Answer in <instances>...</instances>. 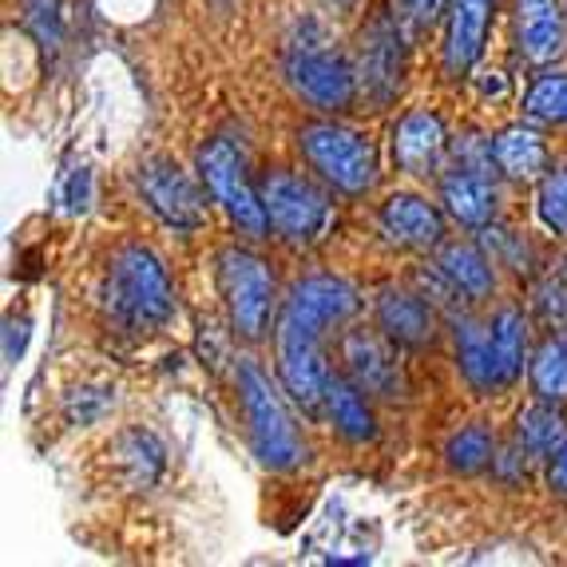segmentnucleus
I'll use <instances>...</instances> for the list:
<instances>
[{
  "label": "nucleus",
  "mask_w": 567,
  "mask_h": 567,
  "mask_svg": "<svg viewBox=\"0 0 567 567\" xmlns=\"http://www.w3.org/2000/svg\"><path fill=\"white\" fill-rule=\"evenodd\" d=\"M492 350H496V373H501V389L516 385L528 361V318L516 306H501L492 313Z\"/></svg>",
  "instance_id": "22"
},
{
  "label": "nucleus",
  "mask_w": 567,
  "mask_h": 567,
  "mask_svg": "<svg viewBox=\"0 0 567 567\" xmlns=\"http://www.w3.org/2000/svg\"><path fill=\"white\" fill-rule=\"evenodd\" d=\"M401 29L405 24L398 17H373V24L365 29L358 80L369 100H378V104L393 100L401 87V68H405V60H401Z\"/></svg>",
  "instance_id": "14"
},
{
  "label": "nucleus",
  "mask_w": 567,
  "mask_h": 567,
  "mask_svg": "<svg viewBox=\"0 0 567 567\" xmlns=\"http://www.w3.org/2000/svg\"><path fill=\"white\" fill-rule=\"evenodd\" d=\"M115 393L107 385H84V389H72L68 393V416L76 421V425H92L100 416L112 409Z\"/></svg>",
  "instance_id": "30"
},
{
  "label": "nucleus",
  "mask_w": 567,
  "mask_h": 567,
  "mask_svg": "<svg viewBox=\"0 0 567 567\" xmlns=\"http://www.w3.org/2000/svg\"><path fill=\"white\" fill-rule=\"evenodd\" d=\"M393 350H398V346H393L385 333L353 330L341 341V358L350 365V378L358 381L365 393H373V398H401V389H405V378H401L398 353Z\"/></svg>",
  "instance_id": "13"
},
{
  "label": "nucleus",
  "mask_w": 567,
  "mask_h": 567,
  "mask_svg": "<svg viewBox=\"0 0 567 567\" xmlns=\"http://www.w3.org/2000/svg\"><path fill=\"white\" fill-rule=\"evenodd\" d=\"M524 115L548 127H564L567 123V72H544L532 80L524 92Z\"/></svg>",
  "instance_id": "26"
},
{
  "label": "nucleus",
  "mask_w": 567,
  "mask_h": 567,
  "mask_svg": "<svg viewBox=\"0 0 567 567\" xmlns=\"http://www.w3.org/2000/svg\"><path fill=\"white\" fill-rule=\"evenodd\" d=\"M235 381H238V405H243L246 416V436H250V449H255L258 464L270 468V473H293L298 464H306L310 449H306L302 433L293 425L282 393L262 373V365L243 358L235 369Z\"/></svg>",
  "instance_id": "2"
},
{
  "label": "nucleus",
  "mask_w": 567,
  "mask_h": 567,
  "mask_svg": "<svg viewBox=\"0 0 567 567\" xmlns=\"http://www.w3.org/2000/svg\"><path fill=\"white\" fill-rule=\"evenodd\" d=\"M504 87H508V80H504L501 72H488V76L481 80V92L484 95H504Z\"/></svg>",
  "instance_id": "35"
},
{
  "label": "nucleus",
  "mask_w": 567,
  "mask_h": 567,
  "mask_svg": "<svg viewBox=\"0 0 567 567\" xmlns=\"http://www.w3.org/2000/svg\"><path fill=\"white\" fill-rule=\"evenodd\" d=\"M215 282L218 298L227 306L230 330L243 341H262L278 313L275 275L266 258H258L246 246H223L215 255Z\"/></svg>",
  "instance_id": "4"
},
{
  "label": "nucleus",
  "mask_w": 567,
  "mask_h": 567,
  "mask_svg": "<svg viewBox=\"0 0 567 567\" xmlns=\"http://www.w3.org/2000/svg\"><path fill=\"white\" fill-rule=\"evenodd\" d=\"M361 298L338 275H306L290 286L278 310V381L293 405L306 413H322V393L330 365L322 358V338L346 326L358 313Z\"/></svg>",
  "instance_id": "1"
},
{
  "label": "nucleus",
  "mask_w": 567,
  "mask_h": 567,
  "mask_svg": "<svg viewBox=\"0 0 567 567\" xmlns=\"http://www.w3.org/2000/svg\"><path fill=\"white\" fill-rule=\"evenodd\" d=\"M298 147H302L306 163L326 187L341 190V195H369L378 183V147L361 132L346 127V123H302L298 127Z\"/></svg>",
  "instance_id": "5"
},
{
  "label": "nucleus",
  "mask_w": 567,
  "mask_h": 567,
  "mask_svg": "<svg viewBox=\"0 0 567 567\" xmlns=\"http://www.w3.org/2000/svg\"><path fill=\"white\" fill-rule=\"evenodd\" d=\"M258 190H262L270 230L282 243L310 246L326 235V227H330L333 218V203L318 183L302 179V175H290V171H275V175H266V183Z\"/></svg>",
  "instance_id": "8"
},
{
  "label": "nucleus",
  "mask_w": 567,
  "mask_h": 567,
  "mask_svg": "<svg viewBox=\"0 0 567 567\" xmlns=\"http://www.w3.org/2000/svg\"><path fill=\"white\" fill-rule=\"evenodd\" d=\"M548 488L567 501V441L551 453V461H548Z\"/></svg>",
  "instance_id": "34"
},
{
  "label": "nucleus",
  "mask_w": 567,
  "mask_h": 567,
  "mask_svg": "<svg viewBox=\"0 0 567 567\" xmlns=\"http://www.w3.org/2000/svg\"><path fill=\"white\" fill-rule=\"evenodd\" d=\"M445 17V72L453 80L468 76L488 44L496 0H449Z\"/></svg>",
  "instance_id": "12"
},
{
  "label": "nucleus",
  "mask_w": 567,
  "mask_h": 567,
  "mask_svg": "<svg viewBox=\"0 0 567 567\" xmlns=\"http://www.w3.org/2000/svg\"><path fill=\"white\" fill-rule=\"evenodd\" d=\"M120 456H123V464L132 468L135 484H152L163 468V445L152 433H127L120 445Z\"/></svg>",
  "instance_id": "28"
},
{
  "label": "nucleus",
  "mask_w": 567,
  "mask_h": 567,
  "mask_svg": "<svg viewBox=\"0 0 567 567\" xmlns=\"http://www.w3.org/2000/svg\"><path fill=\"white\" fill-rule=\"evenodd\" d=\"M135 187H140V199L147 203V210L159 218L163 227L179 230V235H195V230L207 227V199H203V190L167 155L143 159L140 171H135Z\"/></svg>",
  "instance_id": "9"
},
{
  "label": "nucleus",
  "mask_w": 567,
  "mask_h": 567,
  "mask_svg": "<svg viewBox=\"0 0 567 567\" xmlns=\"http://www.w3.org/2000/svg\"><path fill=\"white\" fill-rule=\"evenodd\" d=\"M532 389H536L539 401H567V346L564 338H548L532 353L528 365Z\"/></svg>",
  "instance_id": "25"
},
{
  "label": "nucleus",
  "mask_w": 567,
  "mask_h": 567,
  "mask_svg": "<svg viewBox=\"0 0 567 567\" xmlns=\"http://www.w3.org/2000/svg\"><path fill=\"white\" fill-rule=\"evenodd\" d=\"M398 9H393V17L405 24L409 32H425L436 24V17L449 9V0H393Z\"/></svg>",
  "instance_id": "31"
},
{
  "label": "nucleus",
  "mask_w": 567,
  "mask_h": 567,
  "mask_svg": "<svg viewBox=\"0 0 567 567\" xmlns=\"http://www.w3.org/2000/svg\"><path fill=\"white\" fill-rule=\"evenodd\" d=\"M532 306H536L539 318H548V322H556V318H567V282L564 278H544V282L536 286V293H532Z\"/></svg>",
  "instance_id": "32"
},
{
  "label": "nucleus",
  "mask_w": 567,
  "mask_h": 567,
  "mask_svg": "<svg viewBox=\"0 0 567 567\" xmlns=\"http://www.w3.org/2000/svg\"><path fill=\"white\" fill-rule=\"evenodd\" d=\"M322 413L330 416L333 433L350 445H365L378 436V421H373V409L365 401V389L358 385L346 373H333L326 378V393H322Z\"/></svg>",
  "instance_id": "17"
},
{
  "label": "nucleus",
  "mask_w": 567,
  "mask_h": 567,
  "mask_svg": "<svg viewBox=\"0 0 567 567\" xmlns=\"http://www.w3.org/2000/svg\"><path fill=\"white\" fill-rule=\"evenodd\" d=\"M516 441L532 456H551L567 441V416L556 409V401H536L516 416Z\"/></svg>",
  "instance_id": "23"
},
{
  "label": "nucleus",
  "mask_w": 567,
  "mask_h": 567,
  "mask_svg": "<svg viewBox=\"0 0 567 567\" xmlns=\"http://www.w3.org/2000/svg\"><path fill=\"white\" fill-rule=\"evenodd\" d=\"M564 346H567V318H564Z\"/></svg>",
  "instance_id": "37"
},
{
  "label": "nucleus",
  "mask_w": 567,
  "mask_h": 567,
  "mask_svg": "<svg viewBox=\"0 0 567 567\" xmlns=\"http://www.w3.org/2000/svg\"><path fill=\"white\" fill-rule=\"evenodd\" d=\"M87 199H92V171L87 167H80L72 179H68V195H64V203L72 210H84L87 207Z\"/></svg>",
  "instance_id": "33"
},
{
  "label": "nucleus",
  "mask_w": 567,
  "mask_h": 567,
  "mask_svg": "<svg viewBox=\"0 0 567 567\" xmlns=\"http://www.w3.org/2000/svg\"><path fill=\"white\" fill-rule=\"evenodd\" d=\"M107 298H112L115 318L140 330H159L175 313V286L163 270L159 255L143 243L115 246L107 262Z\"/></svg>",
  "instance_id": "3"
},
{
  "label": "nucleus",
  "mask_w": 567,
  "mask_h": 567,
  "mask_svg": "<svg viewBox=\"0 0 567 567\" xmlns=\"http://www.w3.org/2000/svg\"><path fill=\"white\" fill-rule=\"evenodd\" d=\"M373 322L401 350H425L436 338L433 306L405 286H381L378 298H373Z\"/></svg>",
  "instance_id": "11"
},
{
  "label": "nucleus",
  "mask_w": 567,
  "mask_h": 567,
  "mask_svg": "<svg viewBox=\"0 0 567 567\" xmlns=\"http://www.w3.org/2000/svg\"><path fill=\"white\" fill-rule=\"evenodd\" d=\"M445 461L453 473L461 476H473V473H484L492 461H496V436L488 433L484 425H464L449 436L445 445Z\"/></svg>",
  "instance_id": "24"
},
{
  "label": "nucleus",
  "mask_w": 567,
  "mask_h": 567,
  "mask_svg": "<svg viewBox=\"0 0 567 567\" xmlns=\"http://www.w3.org/2000/svg\"><path fill=\"white\" fill-rule=\"evenodd\" d=\"M441 203L461 227L484 230L496 218V187L484 171L476 167H453L441 179Z\"/></svg>",
  "instance_id": "18"
},
{
  "label": "nucleus",
  "mask_w": 567,
  "mask_h": 567,
  "mask_svg": "<svg viewBox=\"0 0 567 567\" xmlns=\"http://www.w3.org/2000/svg\"><path fill=\"white\" fill-rule=\"evenodd\" d=\"M393 159L405 175H416V179L441 175L449 159V132L441 115L425 112V107L401 115V123L393 127Z\"/></svg>",
  "instance_id": "10"
},
{
  "label": "nucleus",
  "mask_w": 567,
  "mask_h": 567,
  "mask_svg": "<svg viewBox=\"0 0 567 567\" xmlns=\"http://www.w3.org/2000/svg\"><path fill=\"white\" fill-rule=\"evenodd\" d=\"M492 163L516 183H539L548 175V143L539 132L516 123L492 135Z\"/></svg>",
  "instance_id": "19"
},
{
  "label": "nucleus",
  "mask_w": 567,
  "mask_h": 567,
  "mask_svg": "<svg viewBox=\"0 0 567 567\" xmlns=\"http://www.w3.org/2000/svg\"><path fill=\"white\" fill-rule=\"evenodd\" d=\"M378 227L389 243L409 246V250H433L445 243V215L413 190H398L381 203Z\"/></svg>",
  "instance_id": "15"
},
{
  "label": "nucleus",
  "mask_w": 567,
  "mask_h": 567,
  "mask_svg": "<svg viewBox=\"0 0 567 567\" xmlns=\"http://www.w3.org/2000/svg\"><path fill=\"white\" fill-rule=\"evenodd\" d=\"M453 338H456V365H461L464 381L476 393H496L501 389V373H496V350H492V326L473 322V318H456Z\"/></svg>",
  "instance_id": "20"
},
{
  "label": "nucleus",
  "mask_w": 567,
  "mask_h": 567,
  "mask_svg": "<svg viewBox=\"0 0 567 567\" xmlns=\"http://www.w3.org/2000/svg\"><path fill=\"white\" fill-rule=\"evenodd\" d=\"M436 270L456 286V290L468 298V302H481L496 290V275H492V258L484 255L481 246L473 243H441V255H436Z\"/></svg>",
  "instance_id": "21"
},
{
  "label": "nucleus",
  "mask_w": 567,
  "mask_h": 567,
  "mask_svg": "<svg viewBox=\"0 0 567 567\" xmlns=\"http://www.w3.org/2000/svg\"><path fill=\"white\" fill-rule=\"evenodd\" d=\"M333 4H341V9H350V4H358V0H333Z\"/></svg>",
  "instance_id": "36"
},
{
  "label": "nucleus",
  "mask_w": 567,
  "mask_h": 567,
  "mask_svg": "<svg viewBox=\"0 0 567 567\" xmlns=\"http://www.w3.org/2000/svg\"><path fill=\"white\" fill-rule=\"evenodd\" d=\"M536 215L539 223L556 235H567V159L559 167H551L536 190Z\"/></svg>",
  "instance_id": "27"
},
{
  "label": "nucleus",
  "mask_w": 567,
  "mask_h": 567,
  "mask_svg": "<svg viewBox=\"0 0 567 567\" xmlns=\"http://www.w3.org/2000/svg\"><path fill=\"white\" fill-rule=\"evenodd\" d=\"M195 167H199V179H203V187H207V195L223 207V215L230 218V227L246 238H266L270 218H266V207H262V190H255L235 143L207 140L199 152H195Z\"/></svg>",
  "instance_id": "6"
},
{
  "label": "nucleus",
  "mask_w": 567,
  "mask_h": 567,
  "mask_svg": "<svg viewBox=\"0 0 567 567\" xmlns=\"http://www.w3.org/2000/svg\"><path fill=\"white\" fill-rule=\"evenodd\" d=\"M24 9V24L37 32V40L44 48L60 44V32H64V20H60V0H20Z\"/></svg>",
  "instance_id": "29"
},
{
  "label": "nucleus",
  "mask_w": 567,
  "mask_h": 567,
  "mask_svg": "<svg viewBox=\"0 0 567 567\" xmlns=\"http://www.w3.org/2000/svg\"><path fill=\"white\" fill-rule=\"evenodd\" d=\"M286 84L302 95L306 104L318 107V112H346L353 107L361 92L358 68L341 56L338 48H330L326 40H293L286 48Z\"/></svg>",
  "instance_id": "7"
},
{
  "label": "nucleus",
  "mask_w": 567,
  "mask_h": 567,
  "mask_svg": "<svg viewBox=\"0 0 567 567\" xmlns=\"http://www.w3.org/2000/svg\"><path fill=\"white\" fill-rule=\"evenodd\" d=\"M564 0H516V48L532 64H551L564 52Z\"/></svg>",
  "instance_id": "16"
}]
</instances>
